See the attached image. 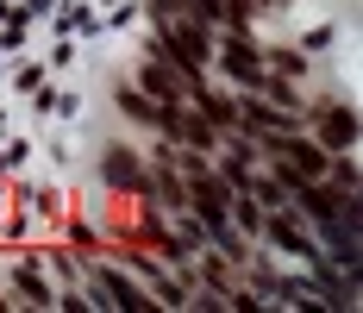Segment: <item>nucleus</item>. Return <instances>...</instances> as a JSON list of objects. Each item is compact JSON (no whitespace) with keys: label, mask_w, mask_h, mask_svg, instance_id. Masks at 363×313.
<instances>
[{"label":"nucleus","mask_w":363,"mask_h":313,"mask_svg":"<svg viewBox=\"0 0 363 313\" xmlns=\"http://www.w3.org/2000/svg\"><path fill=\"white\" fill-rule=\"evenodd\" d=\"M257 144H269V157H276V163H282V182H289V188H301V182H320V175H326V144H313V138H294L289 126H282V132H269V138H257Z\"/></svg>","instance_id":"1"},{"label":"nucleus","mask_w":363,"mask_h":313,"mask_svg":"<svg viewBox=\"0 0 363 313\" xmlns=\"http://www.w3.org/2000/svg\"><path fill=\"white\" fill-rule=\"evenodd\" d=\"M225 75H232L245 94H257V88H263V75H269V70H263V50H257L245 32H232V44H225Z\"/></svg>","instance_id":"2"},{"label":"nucleus","mask_w":363,"mask_h":313,"mask_svg":"<svg viewBox=\"0 0 363 313\" xmlns=\"http://www.w3.org/2000/svg\"><path fill=\"white\" fill-rule=\"evenodd\" d=\"M294 201H301V207L313 213V219H320V226H326V219H345V213H357V194H345V188H320V182H301V188H289Z\"/></svg>","instance_id":"3"},{"label":"nucleus","mask_w":363,"mask_h":313,"mask_svg":"<svg viewBox=\"0 0 363 313\" xmlns=\"http://www.w3.org/2000/svg\"><path fill=\"white\" fill-rule=\"evenodd\" d=\"M320 144H326V150H351V144H357V113L326 101L320 106Z\"/></svg>","instance_id":"4"},{"label":"nucleus","mask_w":363,"mask_h":313,"mask_svg":"<svg viewBox=\"0 0 363 313\" xmlns=\"http://www.w3.org/2000/svg\"><path fill=\"white\" fill-rule=\"evenodd\" d=\"M263 232H269V244H282V251L307 257V263H320V251H313V238L301 232V219H294V213H276V219H263Z\"/></svg>","instance_id":"5"},{"label":"nucleus","mask_w":363,"mask_h":313,"mask_svg":"<svg viewBox=\"0 0 363 313\" xmlns=\"http://www.w3.org/2000/svg\"><path fill=\"white\" fill-rule=\"evenodd\" d=\"M138 88H145V94H157V101H182V94H188V82H182V75L169 70L163 57H157V63H150V70L138 75Z\"/></svg>","instance_id":"6"},{"label":"nucleus","mask_w":363,"mask_h":313,"mask_svg":"<svg viewBox=\"0 0 363 313\" xmlns=\"http://www.w3.org/2000/svg\"><path fill=\"white\" fill-rule=\"evenodd\" d=\"M94 288H101L107 301H119V307H145V295L125 282V270H94Z\"/></svg>","instance_id":"7"},{"label":"nucleus","mask_w":363,"mask_h":313,"mask_svg":"<svg viewBox=\"0 0 363 313\" xmlns=\"http://www.w3.org/2000/svg\"><path fill=\"white\" fill-rule=\"evenodd\" d=\"M107 182H113V188H145L138 157H132V150H107Z\"/></svg>","instance_id":"8"},{"label":"nucleus","mask_w":363,"mask_h":313,"mask_svg":"<svg viewBox=\"0 0 363 313\" xmlns=\"http://www.w3.org/2000/svg\"><path fill=\"white\" fill-rule=\"evenodd\" d=\"M225 213H232V226H245L251 238H257V232H263V207H257L251 194H245V201H232V207H225Z\"/></svg>","instance_id":"9"},{"label":"nucleus","mask_w":363,"mask_h":313,"mask_svg":"<svg viewBox=\"0 0 363 313\" xmlns=\"http://www.w3.org/2000/svg\"><path fill=\"white\" fill-rule=\"evenodd\" d=\"M251 6H269V0H251Z\"/></svg>","instance_id":"10"}]
</instances>
